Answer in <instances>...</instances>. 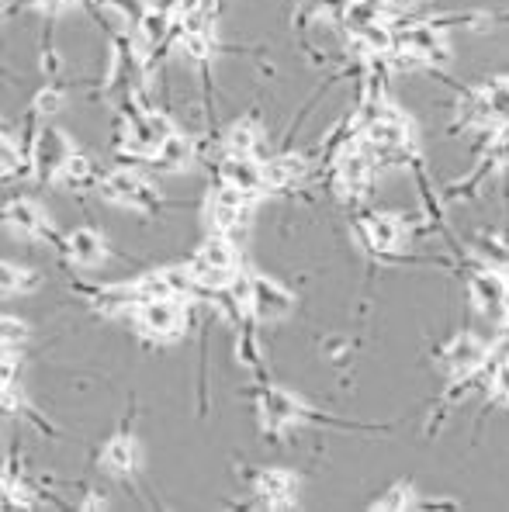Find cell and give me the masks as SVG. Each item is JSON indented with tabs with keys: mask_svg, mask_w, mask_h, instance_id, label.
Listing matches in <instances>:
<instances>
[{
	"mask_svg": "<svg viewBox=\"0 0 509 512\" xmlns=\"http://www.w3.org/2000/svg\"><path fill=\"white\" fill-rule=\"evenodd\" d=\"M253 492L267 509H295L298 506V478L284 468H267L253 478Z\"/></svg>",
	"mask_w": 509,
	"mask_h": 512,
	"instance_id": "obj_8",
	"label": "cell"
},
{
	"mask_svg": "<svg viewBox=\"0 0 509 512\" xmlns=\"http://www.w3.org/2000/svg\"><path fill=\"white\" fill-rule=\"evenodd\" d=\"M101 464H104V471L115 474V478H129V474H136V468H139L136 440H132V436H125V433L115 436V440L104 447Z\"/></svg>",
	"mask_w": 509,
	"mask_h": 512,
	"instance_id": "obj_15",
	"label": "cell"
},
{
	"mask_svg": "<svg viewBox=\"0 0 509 512\" xmlns=\"http://www.w3.org/2000/svg\"><path fill=\"white\" fill-rule=\"evenodd\" d=\"M395 49L416 56L423 66L433 63H447L451 59V49H447V39L440 32V25L433 21H416V25H395Z\"/></svg>",
	"mask_w": 509,
	"mask_h": 512,
	"instance_id": "obj_3",
	"label": "cell"
},
{
	"mask_svg": "<svg viewBox=\"0 0 509 512\" xmlns=\"http://www.w3.org/2000/svg\"><path fill=\"white\" fill-rule=\"evenodd\" d=\"M70 153H73V142L66 139L63 132H56V128H39V142H35V153H32L35 173L52 180V173L59 170V163Z\"/></svg>",
	"mask_w": 509,
	"mask_h": 512,
	"instance_id": "obj_12",
	"label": "cell"
},
{
	"mask_svg": "<svg viewBox=\"0 0 509 512\" xmlns=\"http://www.w3.org/2000/svg\"><path fill=\"white\" fill-rule=\"evenodd\" d=\"M21 160H25V153H21V149L14 146L11 135H4V139H0V170H4V180L11 177L14 167H18Z\"/></svg>",
	"mask_w": 509,
	"mask_h": 512,
	"instance_id": "obj_29",
	"label": "cell"
},
{
	"mask_svg": "<svg viewBox=\"0 0 509 512\" xmlns=\"http://www.w3.org/2000/svg\"><path fill=\"white\" fill-rule=\"evenodd\" d=\"M492 360V346L475 333H458L447 340V346L440 350V364L451 378L468 381L482 371L485 364Z\"/></svg>",
	"mask_w": 509,
	"mask_h": 512,
	"instance_id": "obj_4",
	"label": "cell"
},
{
	"mask_svg": "<svg viewBox=\"0 0 509 512\" xmlns=\"http://www.w3.org/2000/svg\"><path fill=\"white\" fill-rule=\"evenodd\" d=\"M63 104H66V97H63V90H59V87H46V90H39V94H35V111H39V115H56Z\"/></svg>",
	"mask_w": 509,
	"mask_h": 512,
	"instance_id": "obj_28",
	"label": "cell"
},
{
	"mask_svg": "<svg viewBox=\"0 0 509 512\" xmlns=\"http://www.w3.org/2000/svg\"><path fill=\"white\" fill-rule=\"evenodd\" d=\"M0 340H4V346H21L28 340V322L14 319V315H4V319H0Z\"/></svg>",
	"mask_w": 509,
	"mask_h": 512,
	"instance_id": "obj_27",
	"label": "cell"
},
{
	"mask_svg": "<svg viewBox=\"0 0 509 512\" xmlns=\"http://www.w3.org/2000/svg\"><path fill=\"white\" fill-rule=\"evenodd\" d=\"M136 319V329L149 340H181L184 336V322H187V312L181 305V298H156V301H146L132 312Z\"/></svg>",
	"mask_w": 509,
	"mask_h": 512,
	"instance_id": "obj_1",
	"label": "cell"
},
{
	"mask_svg": "<svg viewBox=\"0 0 509 512\" xmlns=\"http://www.w3.org/2000/svg\"><path fill=\"white\" fill-rule=\"evenodd\" d=\"M416 506H419V499H416V492H413V485H409V481H399V485L388 488L378 502H371V509H385V512L416 509Z\"/></svg>",
	"mask_w": 509,
	"mask_h": 512,
	"instance_id": "obj_24",
	"label": "cell"
},
{
	"mask_svg": "<svg viewBox=\"0 0 509 512\" xmlns=\"http://www.w3.org/2000/svg\"><path fill=\"white\" fill-rule=\"evenodd\" d=\"M361 236L374 253H395L406 239V222H402V215L371 212L361 222Z\"/></svg>",
	"mask_w": 509,
	"mask_h": 512,
	"instance_id": "obj_9",
	"label": "cell"
},
{
	"mask_svg": "<svg viewBox=\"0 0 509 512\" xmlns=\"http://www.w3.org/2000/svg\"><path fill=\"white\" fill-rule=\"evenodd\" d=\"M142 184H146V180H142L139 173L122 167V170H111L108 177L101 180V194L108 201H115V205L132 208V205H136V198H139V191H142Z\"/></svg>",
	"mask_w": 509,
	"mask_h": 512,
	"instance_id": "obj_17",
	"label": "cell"
},
{
	"mask_svg": "<svg viewBox=\"0 0 509 512\" xmlns=\"http://www.w3.org/2000/svg\"><path fill=\"white\" fill-rule=\"evenodd\" d=\"M39 284H42V277L35 274V270L14 267V263L0 267V288H4V295H32Z\"/></svg>",
	"mask_w": 509,
	"mask_h": 512,
	"instance_id": "obj_22",
	"label": "cell"
},
{
	"mask_svg": "<svg viewBox=\"0 0 509 512\" xmlns=\"http://www.w3.org/2000/svg\"><path fill=\"white\" fill-rule=\"evenodd\" d=\"M485 101H489V111L492 118H496V125L503 128L509 125V77H499V80H489V84L482 87Z\"/></svg>",
	"mask_w": 509,
	"mask_h": 512,
	"instance_id": "obj_23",
	"label": "cell"
},
{
	"mask_svg": "<svg viewBox=\"0 0 509 512\" xmlns=\"http://www.w3.org/2000/svg\"><path fill=\"white\" fill-rule=\"evenodd\" d=\"M468 295L471 301H475V308L485 315L489 322H503L506 319V312H509V281H506V274L503 270H496V267H482V270H475L471 274V281H468Z\"/></svg>",
	"mask_w": 509,
	"mask_h": 512,
	"instance_id": "obj_5",
	"label": "cell"
},
{
	"mask_svg": "<svg viewBox=\"0 0 509 512\" xmlns=\"http://www.w3.org/2000/svg\"><path fill=\"white\" fill-rule=\"evenodd\" d=\"M4 222L11 225L18 236H35V239H42V236H52V222H49V215L42 212L35 201H28V198H18V201H7V208H4Z\"/></svg>",
	"mask_w": 509,
	"mask_h": 512,
	"instance_id": "obj_10",
	"label": "cell"
},
{
	"mask_svg": "<svg viewBox=\"0 0 509 512\" xmlns=\"http://www.w3.org/2000/svg\"><path fill=\"white\" fill-rule=\"evenodd\" d=\"M66 256H70V263H77L80 270H97L108 260V243H104V236L94 229H73L70 236H66Z\"/></svg>",
	"mask_w": 509,
	"mask_h": 512,
	"instance_id": "obj_11",
	"label": "cell"
},
{
	"mask_svg": "<svg viewBox=\"0 0 509 512\" xmlns=\"http://www.w3.org/2000/svg\"><path fill=\"white\" fill-rule=\"evenodd\" d=\"M489 398H492V402H499V405H509V357H503V360L492 357Z\"/></svg>",
	"mask_w": 509,
	"mask_h": 512,
	"instance_id": "obj_26",
	"label": "cell"
},
{
	"mask_svg": "<svg viewBox=\"0 0 509 512\" xmlns=\"http://www.w3.org/2000/svg\"><path fill=\"white\" fill-rule=\"evenodd\" d=\"M198 253L205 256L208 263H215V267L239 270V250H236V243H232V236H222V232H212V236L205 239V246H201Z\"/></svg>",
	"mask_w": 509,
	"mask_h": 512,
	"instance_id": "obj_21",
	"label": "cell"
},
{
	"mask_svg": "<svg viewBox=\"0 0 509 512\" xmlns=\"http://www.w3.org/2000/svg\"><path fill=\"white\" fill-rule=\"evenodd\" d=\"M302 173H305L302 156H278V160L264 163V184L274 187V191H284V187H291L295 180H302Z\"/></svg>",
	"mask_w": 509,
	"mask_h": 512,
	"instance_id": "obj_19",
	"label": "cell"
},
{
	"mask_svg": "<svg viewBox=\"0 0 509 512\" xmlns=\"http://www.w3.org/2000/svg\"><path fill=\"white\" fill-rule=\"evenodd\" d=\"M52 184L66 187V191H87V187H101V180H97L91 156H84V153L73 149V153L59 163V170L52 173Z\"/></svg>",
	"mask_w": 509,
	"mask_h": 512,
	"instance_id": "obj_14",
	"label": "cell"
},
{
	"mask_svg": "<svg viewBox=\"0 0 509 512\" xmlns=\"http://www.w3.org/2000/svg\"><path fill=\"white\" fill-rule=\"evenodd\" d=\"M104 506H108V499H104L101 492H91V499L80 502V509H87V512H91V509H104Z\"/></svg>",
	"mask_w": 509,
	"mask_h": 512,
	"instance_id": "obj_31",
	"label": "cell"
},
{
	"mask_svg": "<svg viewBox=\"0 0 509 512\" xmlns=\"http://www.w3.org/2000/svg\"><path fill=\"white\" fill-rule=\"evenodd\" d=\"M416 0H392V7H413Z\"/></svg>",
	"mask_w": 509,
	"mask_h": 512,
	"instance_id": "obj_32",
	"label": "cell"
},
{
	"mask_svg": "<svg viewBox=\"0 0 509 512\" xmlns=\"http://www.w3.org/2000/svg\"><path fill=\"white\" fill-rule=\"evenodd\" d=\"M257 149H260V128L253 118H243V122L229 125V132H226L229 156H257Z\"/></svg>",
	"mask_w": 509,
	"mask_h": 512,
	"instance_id": "obj_20",
	"label": "cell"
},
{
	"mask_svg": "<svg viewBox=\"0 0 509 512\" xmlns=\"http://www.w3.org/2000/svg\"><path fill=\"white\" fill-rule=\"evenodd\" d=\"M156 167L167 170V173H181L194 163V139L184 132H174L160 149H156Z\"/></svg>",
	"mask_w": 509,
	"mask_h": 512,
	"instance_id": "obj_16",
	"label": "cell"
},
{
	"mask_svg": "<svg viewBox=\"0 0 509 512\" xmlns=\"http://www.w3.org/2000/svg\"><path fill=\"white\" fill-rule=\"evenodd\" d=\"M250 312L257 322H281L295 312V295L288 288H281L274 277L267 274H253V301Z\"/></svg>",
	"mask_w": 509,
	"mask_h": 512,
	"instance_id": "obj_7",
	"label": "cell"
},
{
	"mask_svg": "<svg viewBox=\"0 0 509 512\" xmlns=\"http://www.w3.org/2000/svg\"><path fill=\"white\" fill-rule=\"evenodd\" d=\"M260 419H264V429L271 436L284 433L288 426L302 423V419H312V423H319V412L309 409V405L302 402L298 395H291V391L284 388H264L260 391Z\"/></svg>",
	"mask_w": 509,
	"mask_h": 512,
	"instance_id": "obj_2",
	"label": "cell"
},
{
	"mask_svg": "<svg viewBox=\"0 0 509 512\" xmlns=\"http://www.w3.org/2000/svg\"><path fill=\"white\" fill-rule=\"evenodd\" d=\"M170 28H174V11H163V7H146V14L139 18L136 32H139L142 45L156 49V45L170 35Z\"/></svg>",
	"mask_w": 509,
	"mask_h": 512,
	"instance_id": "obj_18",
	"label": "cell"
},
{
	"mask_svg": "<svg viewBox=\"0 0 509 512\" xmlns=\"http://www.w3.org/2000/svg\"><path fill=\"white\" fill-rule=\"evenodd\" d=\"M222 184H232L239 191H253L257 194L264 184V163H257V156H226L219 167Z\"/></svg>",
	"mask_w": 509,
	"mask_h": 512,
	"instance_id": "obj_13",
	"label": "cell"
},
{
	"mask_svg": "<svg viewBox=\"0 0 509 512\" xmlns=\"http://www.w3.org/2000/svg\"><path fill=\"white\" fill-rule=\"evenodd\" d=\"M492 163L509 170V125L496 128V139H492Z\"/></svg>",
	"mask_w": 509,
	"mask_h": 512,
	"instance_id": "obj_30",
	"label": "cell"
},
{
	"mask_svg": "<svg viewBox=\"0 0 509 512\" xmlns=\"http://www.w3.org/2000/svg\"><path fill=\"white\" fill-rule=\"evenodd\" d=\"M374 170H378V160H374L371 146L364 139L343 146V153L336 156V177H340V187L350 194H361L364 187L371 184Z\"/></svg>",
	"mask_w": 509,
	"mask_h": 512,
	"instance_id": "obj_6",
	"label": "cell"
},
{
	"mask_svg": "<svg viewBox=\"0 0 509 512\" xmlns=\"http://www.w3.org/2000/svg\"><path fill=\"white\" fill-rule=\"evenodd\" d=\"M212 49H215V42H212V35H198V32H181V52L191 63H201L205 66L208 63V56H212Z\"/></svg>",
	"mask_w": 509,
	"mask_h": 512,
	"instance_id": "obj_25",
	"label": "cell"
}]
</instances>
